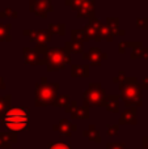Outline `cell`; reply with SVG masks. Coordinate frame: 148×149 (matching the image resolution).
Listing matches in <instances>:
<instances>
[{
  "instance_id": "1",
  "label": "cell",
  "mask_w": 148,
  "mask_h": 149,
  "mask_svg": "<svg viewBox=\"0 0 148 149\" xmlns=\"http://www.w3.org/2000/svg\"><path fill=\"white\" fill-rule=\"evenodd\" d=\"M4 123L12 131H21L25 130L29 124V114L25 109L13 107L5 114Z\"/></svg>"
},
{
  "instance_id": "2",
  "label": "cell",
  "mask_w": 148,
  "mask_h": 149,
  "mask_svg": "<svg viewBox=\"0 0 148 149\" xmlns=\"http://www.w3.org/2000/svg\"><path fill=\"white\" fill-rule=\"evenodd\" d=\"M62 149H67V148H62Z\"/></svg>"
}]
</instances>
